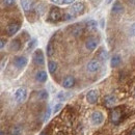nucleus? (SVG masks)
<instances>
[{"mask_svg": "<svg viewBox=\"0 0 135 135\" xmlns=\"http://www.w3.org/2000/svg\"><path fill=\"white\" fill-rule=\"evenodd\" d=\"M98 45H99V41L96 37H88L85 41V48H86V50L88 51L96 50V48L98 47Z\"/></svg>", "mask_w": 135, "mask_h": 135, "instance_id": "6", "label": "nucleus"}, {"mask_svg": "<svg viewBox=\"0 0 135 135\" xmlns=\"http://www.w3.org/2000/svg\"><path fill=\"white\" fill-rule=\"evenodd\" d=\"M84 9H85V5L83 2H76V3H73L72 4V6H71V8L69 9L68 13L75 18L76 16L82 14L84 12Z\"/></svg>", "mask_w": 135, "mask_h": 135, "instance_id": "1", "label": "nucleus"}, {"mask_svg": "<svg viewBox=\"0 0 135 135\" xmlns=\"http://www.w3.org/2000/svg\"><path fill=\"white\" fill-rule=\"evenodd\" d=\"M27 95H28L27 89L25 87H20L16 90L14 97H15V100H16L17 103H23L27 99Z\"/></svg>", "mask_w": 135, "mask_h": 135, "instance_id": "3", "label": "nucleus"}, {"mask_svg": "<svg viewBox=\"0 0 135 135\" xmlns=\"http://www.w3.org/2000/svg\"><path fill=\"white\" fill-rule=\"evenodd\" d=\"M37 97H38V99H41V100H46V99H48L49 94H48L47 90H41V91L37 94Z\"/></svg>", "mask_w": 135, "mask_h": 135, "instance_id": "24", "label": "nucleus"}, {"mask_svg": "<svg viewBox=\"0 0 135 135\" xmlns=\"http://www.w3.org/2000/svg\"><path fill=\"white\" fill-rule=\"evenodd\" d=\"M100 67H101L100 61L97 60V59H93V60L88 61V64L86 66V69H87V71L89 73H96V72H98L100 70Z\"/></svg>", "mask_w": 135, "mask_h": 135, "instance_id": "9", "label": "nucleus"}, {"mask_svg": "<svg viewBox=\"0 0 135 135\" xmlns=\"http://www.w3.org/2000/svg\"><path fill=\"white\" fill-rule=\"evenodd\" d=\"M64 15L65 14H62V11L60 8H58V7H52L50 9V13H49V20L54 21V22L60 21V20H62Z\"/></svg>", "mask_w": 135, "mask_h": 135, "instance_id": "2", "label": "nucleus"}, {"mask_svg": "<svg viewBox=\"0 0 135 135\" xmlns=\"http://www.w3.org/2000/svg\"><path fill=\"white\" fill-rule=\"evenodd\" d=\"M5 44H6V41H5L4 38H1V41H0V49H1V50H3V49H4Z\"/></svg>", "mask_w": 135, "mask_h": 135, "instance_id": "33", "label": "nucleus"}, {"mask_svg": "<svg viewBox=\"0 0 135 135\" xmlns=\"http://www.w3.org/2000/svg\"><path fill=\"white\" fill-rule=\"evenodd\" d=\"M47 79H48L47 72H45V71H38V72H36V74H35V80L36 81L44 83V82L47 81Z\"/></svg>", "mask_w": 135, "mask_h": 135, "instance_id": "15", "label": "nucleus"}, {"mask_svg": "<svg viewBox=\"0 0 135 135\" xmlns=\"http://www.w3.org/2000/svg\"><path fill=\"white\" fill-rule=\"evenodd\" d=\"M53 3L55 4H59V5H68V4H72L74 3L76 0H51Z\"/></svg>", "mask_w": 135, "mask_h": 135, "instance_id": "23", "label": "nucleus"}, {"mask_svg": "<svg viewBox=\"0 0 135 135\" xmlns=\"http://www.w3.org/2000/svg\"><path fill=\"white\" fill-rule=\"evenodd\" d=\"M110 118H111V122H112L113 124L118 125V123H119V120H120V118H122V112H120V110H119V109H114V110L111 112Z\"/></svg>", "mask_w": 135, "mask_h": 135, "instance_id": "12", "label": "nucleus"}, {"mask_svg": "<svg viewBox=\"0 0 135 135\" xmlns=\"http://www.w3.org/2000/svg\"><path fill=\"white\" fill-rule=\"evenodd\" d=\"M83 32V27H82V25L81 24H75V25H73V27H72V29H71V33L73 34L74 36H80L81 34Z\"/></svg>", "mask_w": 135, "mask_h": 135, "instance_id": "13", "label": "nucleus"}, {"mask_svg": "<svg viewBox=\"0 0 135 135\" xmlns=\"http://www.w3.org/2000/svg\"><path fill=\"white\" fill-rule=\"evenodd\" d=\"M122 62V58L119 55H113L111 57V60H110V65L112 68H118Z\"/></svg>", "mask_w": 135, "mask_h": 135, "instance_id": "20", "label": "nucleus"}, {"mask_svg": "<svg viewBox=\"0 0 135 135\" xmlns=\"http://www.w3.org/2000/svg\"><path fill=\"white\" fill-rule=\"evenodd\" d=\"M90 122L94 126H100L104 122V115L101 111H94L90 115Z\"/></svg>", "mask_w": 135, "mask_h": 135, "instance_id": "4", "label": "nucleus"}, {"mask_svg": "<svg viewBox=\"0 0 135 135\" xmlns=\"http://www.w3.org/2000/svg\"><path fill=\"white\" fill-rule=\"evenodd\" d=\"M27 64H28V59L25 56H17L15 58V60H14L15 67L17 68V69H19V70L24 69V68L27 66Z\"/></svg>", "mask_w": 135, "mask_h": 135, "instance_id": "7", "label": "nucleus"}, {"mask_svg": "<svg viewBox=\"0 0 135 135\" xmlns=\"http://www.w3.org/2000/svg\"><path fill=\"white\" fill-rule=\"evenodd\" d=\"M86 28H87L88 30H90V31L97 30V28H98V23H97V21H95V20H88V21L86 22Z\"/></svg>", "mask_w": 135, "mask_h": 135, "instance_id": "19", "label": "nucleus"}, {"mask_svg": "<svg viewBox=\"0 0 135 135\" xmlns=\"http://www.w3.org/2000/svg\"><path fill=\"white\" fill-rule=\"evenodd\" d=\"M130 1H131L132 4H135V0H130Z\"/></svg>", "mask_w": 135, "mask_h": 135, "instance_id": "35", "label": "nucleus"}, {"mask_svg": "<svg viewBox=\"0 0 135 135\" xmlns=\"http://www.w3.org/2000/svg\"><path fill=\"white\" fill-rule=\"evenodd\" d=\"M32 60H33V62L35 65L43 66L45 64V57H44L43 51L41 50V49L35 50V52L33 53V56H32Z\"/></svg>", "mask_w": 135, "mask_h": 135, "instance_id": "5", "label": "nucleus"}, {"mask_svg": "<svg viewBox=\"0 0 135 135\" xmlns=\"http://www.w3.org/2000/svg\"><path fill=\"white\" fill-rule=\"evenodd\" d=\"M71 96H72V94H71V93H68V91H60V93H58V94H57L56 99H57L58 101L64 102V101H66V100H68Z\"/></svg>", "mask_w": 135, "mask_h": 135, "instance_id": "18", "label": "nucleus"}, {"mask_svg": "<svg viewBox=\"0 0 135 135\" xmlns=\"http://www.w3.org/2000/svg\"><path fill=\"white\" fill-rule=\"evenodd\" d=\"M53 54H54V48H53V45L49 43L48 44V46H47V55L51 57V56H53Z\"/></svg>", "mask_w": 135, "mask_h": 135, "instance_id": "26", "label": "nucleus"}, {"mask_svg": "<svg viewBox=\"0 0 135 135\" xmlns=\"http://www.w3.org/2000/svg\"><path fill=\"white\" fill-rule=\"evenodd\" d=\"M61 108H62V104H61V103L55 104V105H54V108H53V112H54V113H57Z\"/></svg>", "mask_w": 135, "mask_h": 135, "instance_id": "29", "label": "nucleus"}, {"mask_svg": "<svg viewBox=\"0 0 135 135\" xmlns=\"http://www.w3.org/2000/svg\"><path fill=\"white\" fill-rule=\"evenodd\" d=\"M131 135H135V129L132 130V132H131Z\"/></svg>", "mask_w": 135, "mask_h": 135, "instance_id": "34", "label": "nucleus"}, {"mask_svg": "<svg viewBox=\"0 0 135 135\" xmlns=\"http://www.w3.org/2000/svg\"><path fill=\"white\" fill-rule=\"evenodd\" d=\"M1 135H3V131H1Z\"/></svg>", "mask_w": 135, "mask_h": 135, "instance_id": "37", "label": "nucleus"}, {"mask_svg": "<svg viewBox=\"0 0 135 135\" xmlns=\"http://www.w3.org/2000/svg\"><path fill=\"white\" fill-rule=\"evenodd\" d=\"M21 133H22V129L19 126H16V127L13 128V130L11 131L9 135H21Z\"/></svg>", "mask_w": 135, "mask_h": 135, "instance_id": "25", "label": "nucleus"}, {"mask_svg": "<svg viewBox=\"0 0 135 135\" xmlns=\"http://www.w3.org/2000/svg\"><path fill=\"white\" fill-rule=\"evenodd\" d=\"M40 135H46V134H45V133H41Z\"/></svg>", "mask_w": 135, "mask_h": 135, "instance_id": "36", "label": "nucleus"}, {"mask_svg": "<svg viewBox=\"0 0 135 135\" xmlns=\"http://www.w3.org/2000/svg\"><path fill=\"white\" fill-rule=\"evenodd\" d=\"M111 12H112L113 14H117V15L122 14V13L124 12V6H123V4H122L118 0H117V1L113 3V5H112V7H111Z\"/></svg>", "mask_w": 135, "mask_h": 135, "instance_id": "16", "label": "nucleus"}, {"mask_svg": "<svg viewBox=\"0 0 135 135\" xmlns=\"http://www.w3.org/2000/svg\"><path fill=\"white\" fill-rule=\"evenodd\" d=\"M118 102V99L114 95H107L104 99V103L107 107H113Z\"/></svg>", "mask_w": 135, "mask_h": 135, "instance_id": "11", "label": "nucleus"}, {"mask_svg": "<svg viewBox=\"0 0 135 135\" xmlns=\"http://www.w3.org/2000/svg\"><path fill=\"white\" fill-rule=\"evenodd\" d=\"M57 62L56 61H54V60H50L49 62H48V70H49V72H50L51 74H53V73H55L56 71H57Z\"/></svg>", "mask_w": 135, "mask_h": 135, "instance_id": "21", "label": "nucleus"}, {"mask_svg": "<svg viewBox=\"0 0 135 135\" xmlns=\"http://www.w3.org/2000/svg\"><path fill=\"white\" fill-rule=\"evenodd\" d=\"M75 85V78L73 76H67L62 80V86L65 88H71Z\"/></svg>", "mask_w": 135, "mask_h": 135, "instance_id": "14", "label": "nucleus"}, {"mask_svg": "<svg viewBox=\"0 0 135 135\" xmlns=\"http://www.w3.org/2000/svg\"><path fill=\"white\" fill-rule=\"evenodd\" d=\"M19 29H20V24H18V23H11V24H8L6 26L5 30H6L7 35L13 36V35H15L19 31Z\"/></svg>", "mask_w": 135, "mask_h": 135, "instance_id": "10", "label": "nucleus"}, {"mask_svg": "<svg viewBox=\"0 0 135 135\" xmlns=\"http://www.w3.org/2000/svg\"><path fill=\"white\" fill-rule=\"evenodd\" d=\"M50 115H51V107L48 106V107H47V110H46V112H45V115H44V122H47V120L50 118Z\"/></svg>", "mask_w": 135, "mask_h": 135, "instance_id": "28", "label": "nucleus"}, {"mask_svg": "<svg viewBox=\"0 0 135 135\" xmlns=\"http://www.w3.org/2000/svg\"><path fill=\"white\" fill-rule=\"evenodd\" d=\"M16 0H2V3L5 5V6H11L13 4H15Z\"/></svg>", "mask_w": 135, "mask_h": 135, "instance_id": "30", "label": "nucleus"}, {"mask_svg": "<svg viewBox=\"0 0 135 135\" xmlns=\"http://www.w3.org/2000/svg\"><path fill=\"white\" fill-rule=\"evenodd\" d=\"M35 44H36V40H31V42L28 44V47H27V49L28 50H30V49H32L34 46H35Z\"/></svg>", "mask_w": 135, "mask_h": 135, "instance_id": "32", "label": "nucleus"}, {"mask_svg": "<svg viewBox=\"0 0 135 135\" xmlns=\"http://www.w3.org/2000/svg\"><path fill=\"white\" fill-rule=\"evenodd\" d=\"M99 58H100L101 60H106V59L108 58V53H107V51L101 50V52L99 53Z\"/></svg>", "mask_w": 135, "mask_h": 135, "instance_id": "27", "label": "nucleus"}, {"mask_svg": "<svg viewBox=\"0 0 135 135\" xmlns=\"http://www.w3.org/2000/svg\"><path fill=\"white\" fill-rule=\"evenodd\" d=\"M21 5L25 12H28L33 7V3L31 0H21Z\"/></svg>", "mask_w": 135, "mask_h": 135, "instance_id": "17", "label": "nucleus"}, {"mask_svg": "<svg viewBox=\"0 0 135 135\" xmlns=\"http://www.w3.org/2000/svg\"><path fill=\"white\" fill-rule=\"evenodd\" d=\"M129 34H130V36H135V22L131 25V26H130Z\"/></svg>", "mask_w": 135, "mask_h": 135, "instance_id": "31", "label": "nucleus"}, {"mask_svg": "<svg viewBox=\"0 0 135 135\" xmlns=\"http://www.w3.org/2000/svg\"><path fill=\"white\" fill-rule=\"evenodd\" d=\"M98 99H99V91L97 89H91L86 94V101L89 104L97 103Z\"/></svg>", "mask_w": 135, "mask_h": 135, "instance_id": "8", "label": "nucleus"}, {"mask_svg": "<svg viewBox=\"0 0 135 135\" xmlns=\"http://www.w3.org/2000/svg\"><path fill=\"white\" fill-rule=\"evenodd\" d=\"M21 48V43L19 40H14L11 43V50L12 51H18Z\"/></svg>", "mask_w": 135, "mask_h": 135, "instance_id": "22", "label": "nucleus"}]
</instances>
